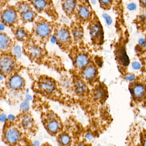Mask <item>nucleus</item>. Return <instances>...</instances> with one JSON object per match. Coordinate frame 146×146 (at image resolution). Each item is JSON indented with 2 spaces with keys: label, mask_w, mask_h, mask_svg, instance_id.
I'll return each instance as SVG.
<instances>
[{
  "label": "nucleus",
  "mask_w": 146,
  "mask_h": 146,
  "mask_svg": "<svg viewBox=\"0 0 146 146\" xmlns=\"http://www.w3.org/2000/svg\"><path fill=\"white\" fill-rule=\"evenodd\" d=\"M55 22L39 15L33 22V35L41 39L48 38L54 32Z\"/></svg>",
  "instance_id": "f257e3e1"
},
{
  "label": "nucleus",
  "mask_w": 146,
  "mask_h": 146,
  "mask_svg": "<svg viewBox=\"0 0 146 146\" xmlns=\"http://www.w3.org/2000/svg\"><path fill=\"white\" fill-rule=\"evenodd\" d=\"M94 12L89 0H77L73 21L82 25L88 24L92 19Z\"/></svg>",
  "instance_id": "f03ea898"
},
{
  "label": "nucleus",
  "mask_w": 146,
  "mask_h": 146,
  "mask_svg": "<svg viewBox=\"0 0 146 146\" xmlns=\"http://www.w3.org/2000/svg\"><path fill=\"white\" fill-rule=\"evenodd\" d=\"M30 2L34 10L38 14H45L53 21L59 19L53 0H27Z\"/></svg>",
  "instance_id": "7ed1b4c3"
},
{
  "label": "nucleus",
  "mask_w": 146,
  "mask_h": 146,
  "mask_svg": "<svg viewBox=\"0 0 146 146\" xmlns=\"http://www.w3.org/2000/svg\"><path fill=\"white\" fill-rule=\"evenodd\" d=\"M1 23L11 28L19 25V15L15 5L8 4L1 9Z\"/></svg>",
  "instance_id": "20e7f679"
},
{
  "label": "nucleus",
  "mask_w": 146,
  "mask_h": 146,
  "mask_svg": "<svg viewBox=\"0 0 146 146\" xmlns=\"http://www.w3.org/2000/svg\"><path fill=\"white\" fill-rule=\"evenodd\" d=\"M54 33L57 42L60 44H67L71 41L70 27L66 24L55 22Z\"/></svg>",
  "instance_id": "39448f33"
},
{
  "label": "nucleus",
  "mask_w": 146,
  "mask_h": 146,
  "mask_svg": "<svg viewBox=\"0 0 146 146\" xmlns=\"http://www.w3.org/2000/svg\"><path fill=\"white\" fill-rule=\"evenodd\" d=\"M88 28L93 41L95 42H100L103 37V33L100 21L95 12L88 24Z\"/></svg>",
  "instance_id": "423d86ee"
},
{
  "label": "nucleus",
  "mask_w": 146,
  "mask_h": 146,
  "mask_svg": "<svg viewBox=\"0 0 146 146\" xmlns=\"http://www.w3.org/2000/svg\"><path fill=\"white\" fill-rule=\"evenodd\" d=\"M21 134L17 128H7L4 133V140L8 144L15 145L19 141Z\"/></svg>",
  "instance_id": "0eeeda50"
},
{
  "label": "nucleus",
  "mask_w": 146,
  "mask_h": 146,
  "mask_svg": "<svg viewBox=\"0 0 146 146\" xmlns=\"http://www.w3.org/2000/svg\"><path fill=\"white\" fill-rule=\"evenodd\" d=\"M62 9L66 16L70 19H73L77 6V0H61Z\"/></svg>",
  "instance_id": "6e6552de"
},
{
  "label": "nucleus",
  "mask_w": 146,
  "mask_h": 146,
  "mask_svg": "<svg viewBox=\"0 0 146 146\" xmlns=\"http://www.w3.org/2000/svg\"><path fill=\"white\" fill-rule=\"evenodd\" d=\"M70 29L71 34L75 41H80L82 39L84 36L82 25L73 21L70 24Z\"/></svg>",
  "instance_id": "1a4fd4ad"
},
{
  "label": "nucleus",
  "mask_w": 146,
  "mask_h": 146,
  "mask_svg": "<svg viewBox=\"0 0 146 146\" xmlns=\"http://www.w3.org/2000/svg\"><path fill=\"white\" fill-rule=\"evenodd\" d=\"M11 29L18 40L20 41L25 40L30 36L29 31L23 26L18 25L11 28Z\"/></svg>",
  "instance_id": "9d476101"
},
{
  "label": "nucleus",
  "mask_w": 146,
  "mask_h": 146,
  "mask_svg": "<svg viewBox=\"0 0 146 146\" xmlns=\"http://www.w3.org/2000/svg\"><path fill=\"white\" fill-rule=\"evenodd\" d=\"M19 15L20 21L23 25L34 22L37 17L39 16L38 13L34 10V9L25 13L20 14Z\"/></svg>",
  "instance_id": "9b49d317"
},
{
  "label": "nucleus",
  "mask_w": 146,
  "mask_h": 146,
  "mask_svg": "<svg viewBox=\"0 0 146 146\" xmlns=\"http://www.w3.org/2000/svg\"><path fill=\"white\" fill-rule=\"evenodd\" d=\"M39 86L43 92L46 93H50L55 90V84L52 80L45 78L40 80Z\"/></svg>",
  "instance_id": "f8f14e48"
},
{
  "label": "nucleus",
  "mask_w": 146,
  "mask_h": 146,
  "mask_svg": "<svg viewBox=\"0 0 146 146\" xmlns=\"http://www.w3.org/2000/svg\"><path fill=\"white\" fill-rule=\"evenodd\" d=\"M14 66L13 60L8 57L3 58L1 60V69L2 72H10Z\"/></svg>",
  "instance_id": "ddd939ff"
},
{
  "label": "nucleus",
  "mask_w": 146,
  "mask_h": 146,
  "mask_svg": "<svg viewBox=\"0 0 146 146\" xmlns=\"http://www.w3.org/2000/svg\"><path fill=\"white\" fill-rule=\"evenodd\" d=\"M15 6L19 14L25 13L33 9L31 3L27 0H23L17 1L15 4Z\"/></svg>",
  "instance_id": "4468645a"
},
{
  "label": "nucleus",
  "mask_w": 146,
  "mask_h": 146,
  "mask_svg": "<svg viewBox=\"0 0 146 146\" xmlns=\"http://www.w3.org/2000/svg\"><path fill=\"white\" fill-rule=\"evenodd\" d=\"M21 126L23 127L25 131L28 132L34 130V122L33 119L30 116L26 115L22 118L21 123Z\"/></svg>",
  "instance_id": "2eb2a0df"
},
{
  "label": "nucleus",
  "mask_w": 146,
  "mask_h": 146,
  "mask_svg": "<svg viewBox=\"0 0 146 146\" xmlns=\"http://www.w3.org/2000/svg\"><path fill=\"white\" fill-rule=\"evenodd\" d=\"M61 123L58 120H54L52 118L46 124V128L49 132L53 134L58 133L61 130Z\"/></svg>",
  "instance_id": "dca6fc26"
},
{
  "label": "nucleus",
  "mask_w": 146,
  "mask_h": 146,
  "mask_svg": "<svg viewBox=\"0 0 146 146\" xmlns=\"http://www.w3.org/2000/svg\"><path fill=\"white\" fill-rule=\"evenodd\" d=\"M132 92L135 98L138 99H141L144 98L145 95V87L140 84L136 85L133 88Z\"/></svg>",
  "instance_id": "f3484780"
},
{
  "label": "nucleus",
  "mask_w": 146,
  "mask_h": 146,
  "mask_svg": "<svg viewBox=\"0 0 146 146\" xmlns=\"http://www.w3.org/2000/svg\"><path fill=\"white\" fill-rule=\"evenodd\" d=\"M97 70L95 67L90 66L87 67L83 71V76L86 80H91L93 79L96 75Z\"/></svg>",
  "instance_id": "a211bd4d"
},
{
  "label": "nucleus",
  "mask_w": 146,
  "mask_h": 146,
  "mask_svg": "<svg viewBox=\"0 0 146 146\" xmlns=\"http://www.w3.org/2000/svg\"><path fill=\"white\" fill-rule=\"evenodd\" d=\"M23 80L21 77L19 76H15L11 78L9 81V85L13 89L20 88L23 85Z\"/></svg>",
  "instance_id": "6ab92c4d"
},
{
  "label": "nucleus",
  "mask_w": 146,
  "mask_h": 146,
  "mask_svg": "<svg viewBox=\"0 0 146 146\" xmlns=\"http://www.w3.org/2000/svg\"><path fill=\"white\" fill-rule=\"evenodd\" d=\"M11 40L9 37L4 33H1L0 35V46L1 49H5L11 44Z\"/></svg>",
  "instance_id": "aec40b11"
},
{
  "label": "nucleus",
  "mask_w": 146,
  "mask_h": 146,
  "mask_svg": "<svg viewBox=\"0 0 146 146\" xmlns=\"http://www.w3.org/2000/svg\"><path fill=\"white\" fill-rule=\"evenodd\" d=\"M88 61V57L85 55H80L76 58V66L79 68L84 67L87 65Z\"/></svg>",
  "instance_id": "412c9836"
},
{
  "label": "nucleus",
  "mask_w": 146,
  "mask_h": 146,
  "mask_svg": "<svg viewBox=\"0 0 146 146\" xmlns=\"http://www.w3.org/2000/svg\"><path fill=\"white\" fill-rule=\"evenodd\" d=\"M29 53L33 58H39L42 54V50L39 47L36 46L31 47L29 49Z\"/></svg>",
  "instance_id": "4be33fe9"
},
{
  "label": "nucleus",
  "mask_w": 146,
  "mask_h": 146,
  "mask_svg": "<svg viewBox=\"0 0 146 146\" xmlns=\"http://www.w3.org/2000/svg\"><path fill=\"white\" fill-rule=\"evenodd\" d=\"M100 7L104 10H109L113 5L114 0H98Z\"/></svg>",
  "instance_id": "5701e85b"
},
{
  "label": "nucleus",
  "mask_w": 146,
  "mask_h": 146,
  "mask_svg": "<svg viewBox=\"0 0 146 146\" xmlns=\"http://www.w3.org/2000/svg\"><path fill=\"white\" fill-rule=\"evenodd\" d=\"M75 89L77 93L82 94L85 92L86 87L84 82L81 81H79L75 84Z\"/></svg>",
  "instance_id": "b1692460"
},
{
  "label": "nucleus",
  "mask_w": 146,
  "mask_h": 146,
  "mask_svg": "<svg viewBox=\"0 0 146 146\" xmlns=\"http://www.w3.org/2000/svg\"><path fill=\"white\" fill-rule=\"evenodd\" d=\"M135 21L139 26L146 27V12L137 16Z\"/></svg>",
  "instance_id": "393cba45"
},
{
  "label": "nucleus",
  "mask_w": 146,
  "mask_h": 146,
  "mask_svg": "<svg viewBox=\"0 0 146 146\" xmlns=\"http://www.w3.org/2000/svg\"><path fill=\"white\" fill-rule=\"evenodd\" d=\"M118 56L119 57V59L121 60V61L122 62L124 66H127L129 63V60L128 57L125 52L124 49H122L120 51V54Z\"/></svg>",
  "instance_id": "a878e982"
},
{
  "label": "nucleus",
  "mask_w": 146,
  "mask_h": 146,
  "mask_svg": "<svg viewBox=\"0 0 146 146\" xmlns=\"http://www.w3.org/2000/svg\"><path fill=\"white\" fill-rule=\"evenodd\" d=\"M59 141H60V143L63 145L67 146L70 143L71 139H70V137L67 135L63 134L60 137Z\"/></svg>",
  "instance_id": "bb28decb"
},
{
  "label": "nucleus",
  "mask_w": 146,
  "mask_h": 146,
  "mask_svg": "<svg viewBox=\"0 0 146 146\" xmlns=\"http://www.w3.org/2000/svg\"><path fill=\"white\" fill-rule=\"evenodd\" d=\"M104 95V92L102 88H99L95 91L94 92V96L95 98L98 99H100L102 98Z\"/></svg>",
  "instance_id": "cd10ccee"
},
{
  "label": "nucleus",
  "mask_w": 146,
  "mask_h": 146,
  "mask_svg": "<svg viewBox=\"0 0 146 146\" xmlns=\"http://www.w3.org/2000/svg\"><path fill=\"white\" fill-rule=\"evenodd\" d=\"M13 53L15 56H17V57H20L21 55V49L19 45L15 46L14 49Z\"/></svg>",
  "instance_id": "c85d7f7f"
},
{
  "label": "nucleus",
  "mask_w": 146,
  "mask_h": 146,
  "mask_svg": "<svg viewBox=\"0 0 146 146\" xmlns=\"http://www.w3.org/2000/svg\"><path fill=\"white\" fill-rule=\"evenodd\" d=\"M29 108V104L27 101H25L21 104L20 108L24 111H27Z\"/></svg>",
  "instance_id": "c756f323"
},
{
  "label": "nucleus",
  "mask_w": 146,
  "mask_h": 146,
  "mask_svg": "<svg viewBox=\"0 0 146 146\" xmlns=\"http://www.w3.org/2000/svg\"><path fill=\"white\" fill-rule=\"evenodd\" d=\"M103 17L106 21V23L108 25H110L112 23V20L111 17L107 14L103 15Z\"/></svg>",
  "instance_id": "7c9ffc66"
},
{
  "label": "nucleus",
  "mask_w": 146,
  "mask_h": 146,
  "mask_svg": "<svg viewBox=\"0 0 146 146\" xmlns=\"http://www.w3.org/2000/svg\"><path fill=\"white\" fill-rule=\"evenodd\" d=\"M139 5L142 9L146 12V0H139Z\"/></svg>",
  "instance_id": "2f4dec72"
},
{
  "label": "nucleus",
  "mask_w": 146,
  "mask_h": 146,
  "mask_svg": "<svg viewBox=\"0 0 146 146\" xmlns=\"http://www.w3.org/2000/svg\"><path fill=\"white\" fill-rule=\"evenodd\" d=\"M132 67L135 70H139L141 67V64L138 62H134L132 64Z\"/></svg>",
  "instance_id": "473e14b6"
},
{
  "label": "nucleus",
  "mask_w": 146,
  "mask_h": 146,
  "mask_svg": "<svg viewBox=\"0 0 146 146\" xmlns=\"http://www.w3.org/2000/svg\"><path fill=\"white\" fill-rule=\"evenodd\" d=\"M136 8V5L134 3H130L127 6V9L129 10L133 11Z\"/></svg>",
  "instance_id": "72a5a7b5"
},
{
  "label": "nucleus",
  "mask_w": 146,
  "mask_h": 146,
  "mask_svg": "<svg viewBox=\"0 0 146 146\" xmlns=\"http://www.w3.org/2000/svg\"><path fill=\"white\" fill-rule=\"evenodd\" d=\"M141 141H142V146H146V131L141 136Z\"/></svg>",
  "instance_id": "f704fd0d"
},
{
  "label": "nucleus",
  "mask_w": 146,
  "mask_h": 146,
  "mask_svg": "<svg viewBox=\"0 0 146 146\" xmlns=\"http://www.w3.org/2000/svg\"><path fill=\"white\" fill-rule=\"evenodd\" d=\"M139 43L141 46H145L146 45V41L144 38H141L139 40Z\"/></svg>",
  "instance_id": "c9c22d12"
},
{
  "label": "nucleus",
  "mask_w": 146,
  "mask_h": 146,
  "mask_svg": "<svg viewBox=\"0 0 146 146\" xmlns=\"http://www.w3.org/2000/svg\"><path fill=\"white\" fill-rule=\"evenodd\" d=\"M126 79L127 80H134L135 79V76L134 75H131L127 76Z\"/></svg>",
  "instance_id": "e433bc0d"
},
{
  "label": "nucleus",
  "mask_w": 146,
  "mask_h": 146,
  "mask_svg": "<svg viewBox=\"0 0 146 146\" xmlns=\"http://www.w3.org/2000/svg\"><path fill=\"white\" fill-rule=\"evenodd\" d=\"M6 118H7V117H6V115H4V114H2V115H1V121H6Z\"/></svg>",
  "instance_id": "4c0bfd02"
},
{
  "label": "nucleus",
  "mask_w": 146,
  "mask_h": 146,
  "mask_svg": "<svg viewBox=\"0 0 146 146\" xmlns=\"http://www.w3.org/2000/svg\"><path fill=\"white\" fill-rule=\"evenodd\" d=\"M86 137L87 139L88 140H91L93 138V136L91 134H87L86 135Z\"/></svg>",
  "instance_id": "58836bf2"
},
{
  "label": "nucleus",
  "mask_w": 146,
  "mask_h": 146,
  "mask_svg": "<svg viewBox=\"0 0 146 146\" xmlns=\"http://www.w3.org/2000/svg\"><path fill=\"white\" fill-rule=\"evenodd\" d=\"M8 119L9 120H10V121H14L15 119L14 116H13V115H9L8 116Z\"/></svg>",
  "instance_id": "ea45409f"
},
{
  "label": "nucleus",
  "mask_w": 146,
  "mask_h": 146,
  "mask_svg": "<svg viewBox=\"0 0 146 146\" xmlns=\"http://www.w3.org/2000/svg\"><path fill=\"white\" fill-rule=\"evenodd\" d=\"M31 97L30 95H28L26 96V100H27V101H28V100H31Z\"/></svg>",
  "instance_id": "a19ab883"
},
{
  "label": "nucleus",
  "mask_w": 146,
  "mask_h": 146,
  "mask_svg": "<svg viewBox=\"0 0 146 146\" xmlns=\"http://www.w3.org/2000/svg\"><path fill=\"white\" fill-rule=\"evenodd\" d=\"M39 143L37 141H35L34 142V144H33V146H38Z\"/></svg>",
  "instance_id": "79ce46f5"
},
{
  "label": "nucleus",
  "mask_w": 146,
  "mask_h": 146,
  "mask_svg": "<svg viewBox=\"0 0 146 146\" xmlns=\"http://www.w3.org/2000/svg\"><path fill=\"white\" fill-rule=\"evenodd\" d=\"M78 146H86V145H85L84 143H80L78 145Z\"/></svg>",
  "instance_id": "37998d69"
},
{
  "label": "nucleus",
  "mask_w": 146,
  "mask_h": 146,
  "mask_svg": "<svg viewBox=\"0 0 146 146\" xmlns=\"http://www.w3.org/2000/svg\"><path fill=\"white\" fill-rule=\"evenodd\" d=\"M14 1H23V0H14Z\"/></svg>",
  "instance_id": "c03bdc74"
},
{
  "label": "nucleus",
  "mask_w": 146,
  "mask_h": 146,
  "mask_svg": "<svg viewBox=\"0 0 146 146\" xmlns=\"http://www.w3.org/2000/svg\"></svg>",
  "instance_id": "a18cd8bd"
},
{
  "label": "nucleus",
  "mask_w": 146,
  "mask_h": 146,
  "mask_svg": "<svg viewBox=\"0 0 146 146\" xmlns=\"http://www.w3.org/2000/svg\"><path fill=\"white\" fill-rule=\"evenodd\" d=\"M60 1H61V0H60Z\"/></svg>",
  "instance_id": "49530a36"
}]
</instances>
